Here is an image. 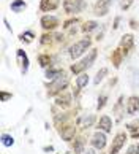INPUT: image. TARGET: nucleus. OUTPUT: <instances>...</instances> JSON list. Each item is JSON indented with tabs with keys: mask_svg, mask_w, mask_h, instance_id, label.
<instances>
[{
	"mask_svg": "<svg viewBox=\"0 0 139 154\" xmlns=\"http://www.w3.org/2000/svg\"><path fill=\"white\" fill-rule=\"evenodd\" d=\"M114 0H98L93 7V14L95 16H106L109 13V7Z\"/></svg>",
	"mask_w": 139,
	"mask_h": 154,
	"instance_id": "17",
	"label": "nucleus"
},
{
	"mask_svg": "<svg viewBox=\"0 0 139 154\" xmlns=\"http://www.w3.org/2000/svg\"><path fill=\"white\" fill-rule=\"evenodd\" d=\"M33 38H35V33L30 32V30H27V32H24V33H21V35H19V40H21V42H24V43H32Z\"/></svg>",
	"mask_w": 139,
	"mask_h": 154,
	"instance_id": "29",
	"label": "nucleus"
},
{
	"mask_svg": "<svg viewBox=\"0 0 139 154\" xmlns=\"http://www.w3.org/2000/svg\"><path fill=\"white\" fill-rule=\"evenodd\" d=\"M96 151L98 149H95V148H87V149L84 151V154H98Z\"/></svg>",
	"mask_w": 139,
	"mask_h": 154,
	"instance_id": "33",
	"label": "nucleus"
},
{
	"mask_svg": "<svg viewBox=\"0 0 139 154\" xmlns=\"http://www.w3.org/2000/svg\"><path fill=\"white\" fill-rule=\"evenodd\" d=\"M117 48L125 54V57H126V56H128L131 51H133V48H135V37H133L131 33H125V35L120 38Z\"/></svg>",
	"mask_w": 139,
	"mask_h": 154,
	"instance_id": "10",
	"label": "nucleus"
},
{
	"mask_svg": "<svg viewBox=\"0 0 139 154\" xmlns=\"http://www.w3.org/2000/svg\"><path fill=\"white\" fill-rule=\"evenodd\" d=\"M2 145L7 148H11L14 145V137L10 134H2Z\"/></svg>",
	"mask_w": 139,
	"mask_h": 154,
	"instance_id": "28",
	"label": "nucleus"
},
{
	"mask_svg": "<svg viewBox=\"0 0 139 154\" xmlns=\"http://www.w3.org/2000/svg\"><path fill=\"white\" fill-rule=\"evenodd\" d=\"M108 100H109L108 91H103V92L98 95V100H96V111H101L103 108L108 105Z\"/></svg>",
	"mask_w": 139,
	"mask_h": 154,
	"instance_id": "24",
	"label": "nucleus"
},
{
	"mask_svg": "<svg viewBox=\"0 0 139 154\" xmlns=\"http://www.w3.org/2000/svg\"><path fill=\"white\" fill-rule=\"evenodd\" d=\"M100 26L96 21H87V22H84V26H82V32L84 33H90L92 30H95L96 27Z\"/></svg>",
	"mask_w": 139,
	"mask_h": 154,
	"instance_id": "27",
	"label": "nucleus"
},
{
	"mask_svg": "<svg viewBox=\"0 0 139 154\" xmlns=\"http://www.w3.org/2000/svg\"><path fill=\"white\" fill-rule=\"evenodd\" d=\"M123 60H125V54L122 53L119 48L114 49L112 54H111V62H112V65H114L115 68H120V65L123 64Z\"/></svg>",
	"mask_w": 139,
	"mask_h": 154,
	"instance_id": "21",
	"label": "nucleus"
},
{
	"mask_svg": "<svg viewBox=\"0 0 139 154\" xmlns=\"http://www.w3.org/2000/svg\"><path fill=\"white\" fill-rule=\"evenodd\" d=\"M38 64H40L41 68L46 70V68H49V67L54 65V59H52V56L49 53H40L38 54Z\"/></svg>",
	"mask_w": 139,
	"mask_h": 154,
	"instance_id": "20",
	"label": "nucleus"
},
{
	"mask_svg": "<svg viewBox=\"0 0 139 154\" xmlns=\"http://www.w3.org/2000/svg\"><path fill=\"white\" fill-rule=\"evenodd\" d=\"M125 154H139V141H136V143H133L128 146V149L125 151Z\"/></svg>",
	"mask_w": 139,
	"mask_h": 154,
	"instance_id": "30",
	"label": "nucleus"
},
{
	"mask_svg": "<svg viewBox=\"0 0 139 154\" xmlns=\"http://www.w3.org/2000/svg\"><path fill=\"white\" fill-rule=\"evenodd\" d=\"M73 95L71 92H68V91H63L62 94H59L57 97H54V105L57 108H60V110H70V108H73Z\"/></svg>",
	"mask_w": 139,
	"mask_h": 154,
	"instance_id": "6",
	"label": "nucleus"
},
{
	"mask_svg": "<svg viewBox=\"0 0 139 154\" xmlns=\"http://www.w3.org/2000/svg\"><path fill=\"white\" fill-rule=\"evenodd\" d=\"M16 62L19 65V70L22 75H25L28 72V65H30V60H28V56L24 49H16Z\"/></svg>",
	"mask_w": 139,
	"mask_h": 154,
	"instance_id": "13",
	"label": "nucleus"
},
{
	"mask_svg": "<svg viewBox=\"0 0 139 154\" xmlns=\"http://www.w3.org/2000/svg\"><path fill=\"white\" fill-rule=\"evenodd\" d=\"M112 113L115 116V122H122L123 121V116L126 115V99L125 95H119L117 102L112 106Z\"/></svg>",
	"mask_w": 139,
	"mask_h": 154,
	"instance_id": "7",
	"label": "nucleus"
},
{
	"mask_svg": "<svg viewBox=\"0 0 139 154\" xmlns=\"http://www.w3.org/2000/svg\"><path fill=\"white\" fill-rule=\"evenodd\" d=\"M65 73V70H63L62 67H55V65H52L49 68H46V73H44V76L46 79H55L57 76H60Z\"/></svg>",
	"mask_w": 139,
	"mask_h": 154,
	"instance_id": "22",
	"label": "nucleus"
},
{
	"mask_svg": "<svg viewBox=\"0 0 139 154\" xmlns=\"http://www.w3.org/2000/svg\"><path fill=\"white\" fill-rule=\"evenodd\" d=\"M84 8H85L84 0H65V2H63V10H65L68 14L79 13V11H82Z\"/></svg>",
	"mask_w": 139,
	"mask_h": 154,
	"instance_id": "12",
	"label": "nucleus"
},
{
	"mask_svg": "<svg viewBox=\"0 0 139 154\" xmlns=\"http://www.w3.org/2000/svg\"><path fill=\"white\" fill-rule=\"evenodd\" d=\"M89 81H90V78H89V75H87V72H84V73H81V75L76 76V79H74V86H76V91L73 89L74 99H78L79 94H81V91H82L84 88H87Z\"/></svg>",
	"mask_w": 139,
	"mask_h": 154,
	"instance_id": "14",
	"label": "nucleus"
},
{
	"mask_svg": "<svg viewBox=\"0 0 139 154\" xmlns=\"http://www.w3.org/2000/svg\"><path fill=\"white\" fill-rule=\"evenodd\" d=\"M130 24H131V27H133V29H138V27H139V22L136 24L135 21H130Z\"/></svg>",
	"mask_w": 139,
	"mask_h": 154,
	"instance_id": "34",
	"label": "nucleus"
},
{
	"mask_svg": "<svg viewBox=\"0 0 139 154\" xmlns=\"http://www.w3.org/2000/svg\"><path fill=\"white\" fill-rule=\"evenodd\" d=\"M55 8H59V0H41V3H40L41 11H52Z\"/></svg>",
	"mask_w": 139,
	"mask_h": 154,
	"instance_id": "23",
	"label": "nucleus"
},
{
	"mask_svg": "<svg viewBox=\"0 0 139 154\" xmlns=\"http://www.w3.org/2000/svg\"><path fill=\"white\" fill-rule=\"evenodd\" d=\"M59 26H60V21H59V18H55V16L46 14V16H43V18H41V27H43L46 32L55 30Z\"/></svg>",
	"mask_w": 139,
	"mask_h": 154,
	"instance_id": "15",
	"label": "nucleus"
},
{
	"mask_svg": "<svg viewBox=\"0 0 139 154\" xmlns=\"http://www.w3.org/2000/svg\"><path fill=\"white\" fill-rule=\"evenodd\" d=\"M55 129H57V134L60 135V138L63 141H67V143H71V141L79 135L78 134L79 127H78L76 121H73V119L71 121H67V122H62L59 125H55Z\"/></svg>",
	"mask_w": 139,
	"mask_h": 154,
	"instance_id": "3",
	"label": "nucleus"
},
{
	"mask_svg": "<svg viewBox=\"0 0 139 154\" xmlns=\"http://www.w3.org/2000/svg\"><path fill=\"white\" fill-rule=\"evenodd\" d=\"M138 113H139V95L126 97V115L136 116Z\"/></svg>",
	"mask_w": 139,
	"mask_h": 154,
	"instance_id": "16",
	"label": "nucleus"
},
{
	"mask_svg": "<svg viewBox=\"0 0 139 154\" xmlns=\"http://www.w3.org/2000/svg\"><path fill=\"white\" fill-rule=\"evenodd\" d=\"M65 154H74V152H70V151H68V152H65Z\"/></svg>",
	"mask_w": 139,
	"mask_h": 154,
	"instance_id": "35",
	"label": "nucleus"
},
{
	"mask_svg": "<svg viewBox=\"0 0 139 154\" xmlns=\"http://www.w3.org/2000/svg\"><path fill=\"white\" fill-rule=\"evenodd\" d=\"M131 5H133V0H120V8L123 10V11L128 10Z\"/></svg>",
	"mask_w": 139,
	"mask_h": 154,
	"instance_id": "31",
	"label": "nucleus"
},
{
	"mask_svg": "<svg viewBox=\"0 0 139 154\" xmlns=\"http://www.w3.org/2000/svg\"><path fill=\"white\" fill-rule=\"evenodd\" d=\"M0 95H2V102H8L10 99H11V97H13V94H11V92H7V91H0Z\"/></svg>",
	"mask_w": 139,
	"mask_h": 154,
	"instance_id": "32",
	"label": "nucleus"
},
{
	"mask_svg": "<svg viewBox=\"0 0 139 154\" xmlns=\"http://www.w3.org/2000/svg\"><path fill=\"white\" fill-rule=\"evenodd\" d=\"M85 137L82 135V134H79L76 138H74L71 143V149H73V152L74 154H84V151H85Z\"/></svg>",
	"mask_w": 139,
	"mask_h": 154,
	"instance_id": "18",
	"label": "nucleus"
},
{
	"mask_svg": "<svg viewBox=\"0 0 139 154\" xmlns=\"http://www.w3.org/2000/svg\"><path fill=\"white\" fill-rule=\"evenodd\" d=\"M25 7H27V5H25L24 0H13L11 5H10L11 11H14V13H21V11H24Z\"/></svg>",
	"mask_w": 139,
	"mask_h": 154,
	"instance_id": "26",
	"label": "nucleus"
},
{
	"mask_svg": "<svg viewBox=\"0 0 139 154\" xmlns=\"http://www.w3.org/2000/svg\"><path fill=\"white\" fill-rule=\"evenodd\" d=\"M126 141H128V132H126V130H119V132L114 135L111 145H109L108 154H119L122 151V148L126 145Z\"/></svg>",
	"mask_w": 139,
	"mask_h": 154,
	"instance_id": "5",
	"label": "nucleus"
},
{
	"mask_svg": "<svg viewBox=\"0 0 139 154\" xmlns=\"http://www.w3.org/2000/svg\"><path fill=\"white\" fill-rule=\"evenodd\" d=\"M90 46H92V40L89 37L79 40V42H76V43H73L71 46H70V49H68L70 59H73V60L79 59L81 56H84L87 53V49H90Z\"/></svg>",
	"mask_w": 139,
	"mask_h": 154,
	"instance_id": "4",
	"label": "nucleus"
},
{
	"mask_svg": "<svg viewBox=\"0 0 139 154\" xmlns=\"http://www.w3.org/2000/svg\"><path fill=\"white\" fill-rule=\"evenodd\" d=\"M70 83H71V79H70V76L67 75V73H63V75L57 76L55 79H51L49 84H46V94H48V97H51V99H54V97H57L59 94H62L63 91H67L70 88Z\"/></svg>",
	"mask_w": 139,
	"mask_h": 154,
	"instance_id": "2",
	"label": "nucleus"
},
{
	"mask_svg": "<svg viewBox=\"0 0 139 154\" xmlns=\"http://www.w3.org/2000/svg\"><path fill=\"white\" fill-rule=\"evenodd\" d=\"M96 121H98V118L95 115H81V116L76 118V124H78L79 130H82V132L95 127Z\"/></svg>",
	"mask_w": 139,
	"mask_h": 154,
	"instance_id": "8",
	"label": "nucleus"
},
{
	"mask_svg": "<svg viewBox=\"0 0 139 154\" xmlns=\"http://www.w3.org/2000/svg\"><path fill=\"white\" fill-rule=\"evenodd\" d=\"M108 73H109V70H108L106 67H101L100 70L96 72V76H95V79H93L95 86H98V84H101V83L104 81V78L108 76Z\"/></svg>",
	"mask_w": 139,
	"mask_h": 154,
	"instance_id": "25",
	"label": "nucleus"
},
{
	"mask_svg": "<svg viewBox=\"0 0 139 154\" xmlns=\"http://www.w3.org/2000/svg\"><path fill=\"white\" fill-rule=\"evenodd\" d=\"M112 127H114V122L109 115H103L98 118V121L95 124V129L96 130H101L104 134H111L112 132Z\"/></svg>",
	"mask_w": 139,
	"mask_h": 154,
	"instance_id": "11",
	"label": "nucleus"
},
{
	"mask_svg": "<svg viewBox=\"0 0 139 154\" xmlns=\"http://www.w3.org/2000/svg\"><path fill=\"white\" fill-rule=\"evenodd\" d=\"M96 57H98V49H96V48H92V49L89 51V53H87V56H84V57L81 59V60L74 62V64H73L71 67H70V72H71L74 76L81 75V73L87 72L92 65L95 64Z\"/></svg>",
	"mask_w": 139,
	"mask_h": 154,
	"instance_id": "1",
	"label": "nucleus"
},
{
	"mask_svg": "<svg viewBox=\"0 0 139 154\" xmlns=\"http://www.w3.org/2000/svg\"><path fill=\"white\" fill-rule=\"evenodd\" d=\"M125 130L128 132V137L133 140H139V119H135L125 125Z\"/></svg>",
	"mask_w": 139,
	"mask_h": 154,
	"instance_id": "19",
	"label": "nucleus"
},
{
	"mask_svg": "<svg viewBox=\"0 0 139 154\" xmlns=\"http://www.w3.org/2000/svg\"><path fill=\"white\" fill-rule=\"evenodd\" d=\"M90 145H92V148H95V149L103 151L104 148L108 146V137H106V134L101 132V130H96V132L90 137Z\"/></svg>",
	"mask_w": 139,
	"mask_h": 154,
	"instance_id": "9",
	"label": "nucleus"
}]
</instances>
